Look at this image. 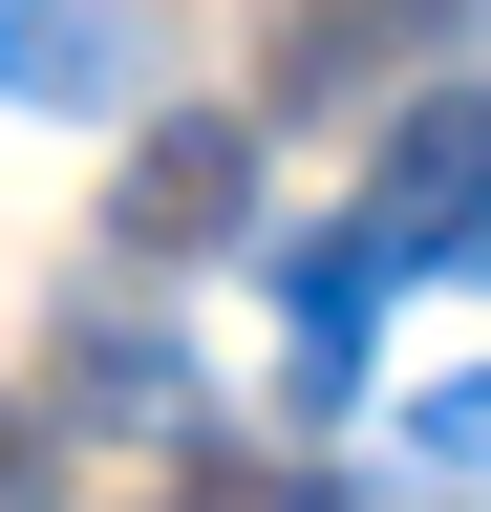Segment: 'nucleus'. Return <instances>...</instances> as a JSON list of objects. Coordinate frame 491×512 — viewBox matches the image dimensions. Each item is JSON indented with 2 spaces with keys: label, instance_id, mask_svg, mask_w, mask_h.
<instances>
[{
  "label": "nucleus",
  "instance_id": "39448f33",
  "mask_svg": "<svg viewBox=\"0 0 491 512\" xmlns=\"http://www.w3.org/2000/svg\"><path fill=\"white\" fill-rule=\"evenodd\" d=\"M278 320H299V406L342 427V406H363V342H385V278H363L342 235H299V256H278Z\"/></svg>",
  "mask_w": 491,
  "mask_h": 512
},
{
  "label": "nucleus",
  "instance_id": "6e6552de",
  "mask_svg": "<svg viewBox=\"0 0 491 512\" xmlns=\"http://www.w3.org/2000/svg\"><path fill=\"white\" fill-rule=\"evenodd\" d=\"M0 512H65V470H43V427L0 406Z\"/></svg>",
  "mask_w": 491,
  "mask_h": 512
},
{
  "label": "nucleus",
  "instance_id": "f03ea898",
  "mask_svg": "<svg viewBox=\"0 0 491 512\" xmlns=\"http://www.w3.org/2000/svg\"><path fill=\"white\" fill-rule=\"evenodd\" d=\"M107 235H129V256H235V235H257V128H235V107H171L129 150V192H107Z\"/></svg>",
  "mask_w": 491,
  "mask_h": 512
},
{
  "label": "nucleus",
  "instance_id": "20e7f679",
  "mask_svg": "<svg viewBox=\"0 0 491 512\" xmlns=\"http://www.w3.org/2000/svg\"><path fill=\"white\" fill-rule=\"evenodd\" d=\"M427 43H470V0H299V22H278V107H363Z\"/></svg>",
  "mask_w": 491,
  "mask_h": 512
},
{
  "label": "nucleus",
  "instance_id": "7ed1b4c3",
  "mask_svg": "<svg viewBox=\"0 0 491 512\" xmlns=\"http://www.w3.org/2000/svg\"><path fill=\"white\" fill-rule=\"evenodd\" d=\"M129 86H150L129 0H0V107H129Z\"/></svg>",
  "mask_w": 491,
  "mask_h": 512
},
{
  "label": "nucleus",
  "instance_id": "0eeeda50",
  "mask_svg": "<svg viewBox=\"0 0 491 512\" xmlns=\"http://www.w3.org/2000/svg\"><path fill=\"white\" fill-rule=\"evenodd\" d=\"M406 448H427V470H491V384H427V406H406Z\"/></svg>",
  "mask_w": 491,
  "mask_h": 512
},
{
  "label": "nucleus",
  "instance_id": "423d86ee",
  "mask_svg": "<svg viewBox=\"0 0 491 512\" xmlns=\"http://www.w3.org/2000/svg\"><path fill=\"white\" fill-rule=\"evenodd\" d=\"M65 384H86L107 427H193V363H171L150 320H65Z\"/></svg>",
  "mask_w": 491,
  "mask_h": 512
},
{
  "label": "nucleus",
  "instance_id": "f257e3e1",
  "mask_svg": "<svg viewBox=\"0 0 491 512\" xmlns=\"http://www.w3.org/2000/svg\"><path fill=\"white\" fill-rule=\"evenodd\" d=\"M342 256L363 278H491V86H427V107H385V150H363V214H342Z\"/></svg>",
  "mask_w": 491,
  "mask_h": 512
}]
</instances>
